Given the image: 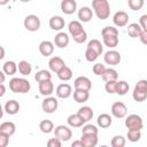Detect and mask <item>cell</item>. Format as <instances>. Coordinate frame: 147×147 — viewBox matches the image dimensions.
Instances as JSON below:
<instances>
[{
    "mask_svg": "<svg viewBox=\"0 0 147 147\" xmlns=\"http://www.w3.org/2000/svg\"><path fill=\"white\" fill-rule=\"evenodd\" d=\"M24 28L28 30V31H31V32H34V31H38L40 29V18L37 16V15H28L25 18H24Z\"/></svg>",
    "mask_w": 147,
    "mask_h": 147,
    "instance_id": "5b68a950",
    "label": "cell"
},
{
    "mask_svg": "<svg viewBox=\"0 0 147 147\" xmlns=\"http://www.w3.org/2000/svg\"><path fill=\"white\" fill-rule=\"evenodd\" d=\"M92 17H93V10L90 7L84 6L78 10V18H79L80 22L87 23L92 20Z\"/></svg>",
    "mask_w": 147,
    "mask_h": 147,
    "instance_id": "ac0fdd59",
    "label": "cell"
},
{
    "mask_svg": "<svg viewBox=\"0 0 147 147\" xmlns=\"http://www.w3.org/2000/svg\"><path fill=\"white\" fill-rule=\"evenodd\" d=\"M139 24L142 28V30H147V14L141 15V17L139 18Z\"/></svg>",
    "mask_w": 147,
    "mask_h": 147,
    "instance_id": "681fc988",
    "label": "cell"
},
{
    "mask_svg": "<svg viewBox=\"0 0 147 147\" xmlns=\"http://www.w3.org/2000/svg\"><path fill=\"white\" fill-rule=\"evenodd\" d=\"M142 32V28L138 23H131L127 25V34L131 38H139L140 33Z\"/></svg>",
    "mask_w": 147,
    "mask_h": 147,
    "instance_id": "83f0119b",
    "label": "cell"
},
{
    "mask_svg": "<svg viewBox=\"0 0 147 147\" xmlns=\"http://www.w3.org/2000/svg\"><path fill=\"white\" fill-rule=\"evenodd\" d=\"M21 2H23V3H26V2H30L31 0H20Z\"/></svg>",
    "mask_w": 147,
    "mask_h": 147,
    "instance_id": "6f0895ef",
    "label": "cell"
},
{
    "mask_svg": "<svg viewBox=\"0 0 147 147\" xmlns=\"http://www.w3.org/2000/svg\"><path fill=\"white\" fill-rule=\"evenodd\" d=\"M126 137L131 142H137L141 138V132H140V130H127Z\"/></svg>",
    "mask_w": 147,
    "mask_h": 147,
    "instance_id": "74e56055",
    "label": "cell"
},
{
    "mask_svg": "<svg viewBox=\"0 0 147 147\" xmlns=\"http://www.w3.org/2000/svg\"><path fill=\"white\" fill-rule=\"evenodd\" d=\"M132 98L137 102H142L147 99V79L139 80L132 92Z\"/></svg>",
    "mask_w": 147,
    "mask_h": 147,
    "instance_id": "3957f363",
    "label": "cell"
},
{
    "mask_svg": "<svg viewBox=\"0 0 147 147\" xmlns=\"http://www.w3.org/2000/svg\"><path fill=\"white\" fill-rule=\"evenodd\" d=\"M74 86L75 88L78 90H85V91H90L92 87V83L90 80V78L85 77V76H79L75 79L74 82Z\"/></svg>",
    "mask_w": 147,
    "mask_h": 147,
    "instance_id": "8fae6325",
    "label": "cell"
},
{
    "mask_svg": "<svg viewBox=\"0 0 147 147\" xmlns=\"http://www.w3.org/2000/svg\"><path fill=\"white\" fill-rule=\"evenodd\" d=\"M67 122H68L69 126H71V127H80L85 123L84 119L78 114H71V115H69L68 118H67Z\"/></svg>",
    "mask_w": 147,
    "mask_h": 147,
    "instance_id": "cb8c5ba5",
    "label": "cell"
},
{
    "mask_svg": "<svg viewBox=\"0 0 147 147\" xmlns=\"http://www.w3.org/2000/svg\"><path fill=\"white\" fill-rule=\"evenodd\" d=\"M17 67H18L20 74L23 75V76H29V75L31 74V71H32V67H31L30 62H28V61H25V60L20 61L18 64H17Z\"/></svg>",
    "mask_w": 147,
    "mask_h": 147,
    "instance_id": "f546056e",
    "label": "cell"
},
{
    "mask_svg": "<svg viewBox=\"0 0 147 147\" xmlns=\"http://www.w3.org/2000/svg\"><path fill=\"white\" fill-rule=\"evenodd\" d=\"M139 39L144 45H147V30H142V32L139 36Z\"/></svg>",
    "mask_w": 147,
    "mask_h": 147,
    "instance_id": "f907efd6",
    "label": "cell"
},
{
    "mask_svg": "<svg viewBox=\"0 0 147 147\" xmlns=\"http://www.w3.org/2000/svg\"><path fill=\"white\" fill-rule=\"evenodd\" d=\"M39 129H40V131L42 132V133H51V132H53L54 131V124H53V122L52 121H49V119H44V121H41L40 123H39Z\"/></svg>",
    "mask_w": 147,
    "mask_h": 147,
    "instance_id": "d6a6232c",
    "label": "cell"
},
{
    "mask_svg": "<svg viewBox=\"0 0 147 147\" xmlns=\"http://www.w3.org/2000/svg\"><path fill=\"white\" fill-rule=\"evenodd\" d=\"M61 10L65 15H71L77 10L76 0H62L61 1Z\"/></svg>",
    "mask_w": 147,
    "mask_h": 147,
    "instance_id": "7c38bea8",
    "label": "cell"
},
{
    "mask_svg": "<svg viewBox=\"0 0 147 147\" xmlns=\"http://www.w3.org/2000/svg\"><path fill=\"white\" fill-rule=\"evenodd\" d=\"M90 98V91H85V90H78L75 88L74 91V100L78 103H84L88 100Z\"/></svg>",
    "mask_w": 147,
    "mask_h": 147,
    "instance_id": "603a6c76",
    "label": "cell"
},
{
    "mask_svg": "<svg viewBox=\"0 0 147 147\" xmlns=\"http://www.w3.org/2000/svg\"><path fill=\"white\" fill-rule=\"evenodd\" d=\"M72 39H74L77 44H83V42L86 41V39H87V33H86V31H84V32H82L80 34H78V36H76V37H72Z\"/></svg>",
    "mask_w": 147,
    "mask_h": 147,
    "instance_id": "7dc6e473",
    "label": "cell"
},
{
    "mask_svg": "<svg viewBox=\"0 0 147 147\" xmlns=\"http://www.w3.org/2000/svg\"><path fill=\"white\" fill-rule=\"evenodd\" d=\"M34 79L38 83H40L42 80H48V79H52V74H51V71H48L46 69H42V70H39V71L36 72Z\"/></svg>",
    "mask_w": 147,
    "mask_h": 147,
    "instance_id": "836d02e7",
    "label": "cell"
},
{
    "mask_svg": "<svg viewBox=\"0 0 147 147\" xmlns=\"http://www.w3.org/2000/svg\"><path fill=\"white\" fill-rule=\"evenodd\" d=\"M103 44L109 48H115L118 45V36H103Z\"/></svg>",
    "mask_w": 147,
    "mask_h": 147,
    "instance_id": "e575fe53",
    "label": "cell"
},
{
    "mask_svg": "<svg viewBox=\"0 0 147 147\" xmlns=\"http://www.w3.org/2000/svg\"><path fill=\"white\" fill-rule=\"evenodd\" d=\"M101 77H102V79H103L105 82L117 80V79H118V74H117V71H116L115 69H113V68H106L103 75H102Z\"/></svg>",
    "mask_w": 147,
    "mask_h": 147,
    "instance_id": "4dcf8cb0",
    "label": "cell"
},
{
    "mask_svg": "<svg viewBox=\"0 0 147 147\" xmlns=\"http://www.w3.org/2000/svg\"><path fill=\"white\" fill-rule=\"evenodd\" d=\"M144 3H145V0H127V5H129L130 9H132L134 11L140 10L144 7Z\"/></svg>",
    "mask_w": 147,
    "mask_h": 147,
    "instance_id": "f35d334b",
    "label": "cell"
},
{
    "mask_svg": "<svg viewBox=\"0 0 147 147\" xmlns=\"http://www.w3.org/2000/svg\"><path fill=\"white\" fill-rule=\"evenodd\" d=\"M54 137H57L62 141H68L72 137V131L67 125H57L54 129Z\"/></svg>",
    "mask_w": 147,
    "mask_h": 147,
    "instance_id": "8992f818",
    "label": "cell"
},
{
    "mask_svg": "<svg viewBox=\"0 0 147 147\" xmlns=\"http://www.w3.org/2000/svg\"><path fill=\"white\" fill-rule=\"evenodd\" d=\"M80 140L84 144V147H94L98 144V134H88V133H82Z\"/></svg>",
    "mask_w": 147,
    "mask_h": 147,
    "instance_id": "7402d4cb",
    "label": "cell"
},
{
    "mask_svg": "<svg viewBox=\"0 0 147 147\" xmlns=\"http://www.w3.org/2000/svg\"><path fill=\"white\" fill-rule=\"evenodd\" d=\"M121 54L119 52L115 51V49H110L108 52L105 53V56H103V60L107 64H110V65H117L119 64L121 62Z\"/></svg>",
    "mask_w": 147,
    "mask_h": 147,
    "instance_id": "9c48e42d",
    "label": "cell"
},
{
    "mask_svg": "<svg viewBox=\"0 0 147 147\" xmlns=\"http://www.w3.org/2000/svg\"><path fill=\"white\" fill-rule=\"evenodd\" d=\"M0 48H1V55H0V59H1V60H2V59H3V57H5V48H3V47H2V46H1V47H0Z\"/></svg>",
    "mask_w": 147,
    "mask_h": 147,
    "instance_id": "11a10c76",
    "label": "cell"
},
{
    "mask_svg": "<svg viewBox=\"0 0 147 147\" xmlns=\"http://www.w3.org/2000/svg\"><path fill=\"white\" fill-rule=\"evenodd\" d=\"M106 70V67L105 64H101V63H95L93 65V74L96 75V76H102L103 72Z\"/></svg>",
    "mask_w": 147,
    "mask_h": 147,
    "instance_id": "f6af8a7d",
    "label": "cell"
},
{
    "mask_svg": "<svg viewBox=\"0 0 147 147\" xmlns=\"http://www.w3.org/2000/svg\"><path fill=\"white\" fill-rule=\"evenodd\" d=\"M9 142V136L0 132V147H6Z\"/></svg>",
    "mask_w": 147,
    "mask_h": 147,
    "instance_id": "c3c4849f",
    "label": "cell"
},
{
    "mask_svg": "<svg viewBox=\"0 0 147 147\" xmlns=\"http://www.w3.org/2000/svg\"><path fill=\"white\" fill-rule=\"evenodd\" d=\"M125 126L127 130H141L144 126L142 118L137 114H131L125 118Z\"/></svg>",
    "mask_w": 147,
    "mask_h": 147,
    "instance_id": "277c9868",
    "label": "cell"
},
{
    "mask_svg": "<svg viewBox=\"0 0 147 147\" xmlns=\"http://www.w3.org/2000/svg\"><path fill=\"white\" fill-rule=\"evenodd\" d=\"M65 65L63 59H61L60 56H53L49 59L48 61V67H49V70L53 71V72H59L63 67Z\"/></svg>",
    "mask_w": 147,
    "mask_h": 147,
    "instance_id": "4fadbf2b",
    "label": "cell"
},
{
    "mask_svg": "<svg viewBox=\"0 0 147 147\" xmlns=\"http://www.w3.org/2000/svg\"><path fill=\"white\" fill-rule=\"evenodd\" d=\"M87 48H91V49L95 51L99 55H101L102 52H103L102 44H101V41H99L98 39H92V40H90L88 44H87Z\"/></svg>",
    "mask_w": 147,
    "mask_h": 147,
    "instance_id": "8d00e7d4",
    "label": "cell"
},
{
    "mask_svg": "<svg viewBox=\"0 0 147 147\" xmlns=\"http://www.w3.org/2000/svg\"><path fill=\"white\" fill-rule=\"evenodd\" d=\"M20 108H21V106H20L18 101H16V100H8L5 103V106H3V109H5V111L8 115H15V114H17L20 111Z\"/></svg>",
    "mask_w": 147,
    "mask_h": 147,
    "instance_id": "44dd1931",
    "label": "cell"
},
{
    "mask_svg": "<svg viewBox=\"0 0 147 147\" xmlns=\"http://www.w3.org/2000/svg\"><path fill=\"white\" fill-rule=\"evenodd\" d=\"M96 123L102 129H107L113 123V119H111V116L108 115V114H101L98 116V119H96Z\"/></svg>",
    "mask_w": 147,
    "mask_h": 147,
    "instance_id": "484cf974",
    "label": "cell"
},
{
    "mask_svg": "<svg viewBox=\"0 0 147 147\" xmlns=\"http://www.w3.org/2000/svg\"><path fill=\"white\" fill-rule=\"evenodd\" d=\"M71 94H72V87L67 83L60 84L56 87V95L60 99H68Z\"/></svg>",
    "mask_w": 147,
    "mask_h": 147,
    "instance_id": "5bb4252c",
    "label": "cell"
},
{
    "mask_svg": "<svg viewBox=\"0 0 147 147\" xmlns=\"http://www.w3.org/2000/svg\"><path fill=\"white\" fill-rule=\"evenodd\" d=\"M113 22L116 26L118 28H123L129 22V15L126 11L124 10H119V11H116L113 16Z\"/></svg>",
    "mask_w": 147,
    "mask_h": 147,
    "instance_id": "30bf717a",
    "label": "cell"
},
{
    "mask_svg": "<svg viewBox=\"0 0 147 147\" xmlns=\"http://www.w3.org/2000/svg\"><path fill=\"white\" fill-rule=\"evenodd\" d=\"M6 74H5V71L2 70L1 72H0V83H5V78H6V76H5Z\"/></svg>",
    "mask_w": 147,
    "mask_h": 147,
    "instance_id": "db71d44e",
    "label": "cell"
},
{
    "mask_svg": "<svg viewBox=\"0 0 147 147\" xmlns=\"http://www.w3.org/2000/svg\"><path fill=\"white\" fill-rule=\"evenodd\" d=\"M61 145H62V140H60L57 137L51 138L47 141V146L48 147H61Z\"/></svg>",
    "mask_w": 147,
    "mask_h": 147,
    "instance_id": "bcb514c9",
    "label": "cell"
},
{
    "mask_svg": "<svg viewBox=\"0 0 147 147\" xmlns=\"http://www.w3.org/2000/svg\"><path fill=\"white\" fill-rule=\"evenodd\" d=\"M9 88L11 92L14 93H20V94H24L28 93L31 88V84L28 79L25 78H21V77H15L11 78L9 80Z\"/></svg>",
    "mask_w": 147,
    "mask_h": 147,
    "instance_id": "7a4b0ae2",
    "label": "cell"
},
{
    "mask_svg": "<svg viewBox=\"0 0 147 147\" xmlns=\"http://www.w3.org/2000/svg\"><path fill=\"white\" fill-rule=\"evenodd\" d=\"M54 91V85L52 83V79L42 80L39 83V92L44 96H49Z\"/></svg>",
    "mask_w": 147,
    "mask_h": 147,
    "instance_id": "9a60e30c",
    "label": "cell"
},
{
    "mask_svg": "<svg viewBox=\"0 0 147 147\" xmlns=\"http://www.w3.org/2000/svg\"><path fill=\"white\" fill-rule=\"evenodd\" d=\"M15 131H16V126L13 122H3L0 125V132L7 134L9 137H11L15 133Z\"/></svg>",
    "mask_w": 147,
    "mask_h": 147,
    "instance_id": "4316f807",
    "label": "cell"
},
{
    "mask_svg": "<svg viewBox=\"0 0 147 147\" xmlns=\"http://www.w3.org/2000/svg\"><path fill=\"white\" fill-rule=\"evenodd\" d=\"M98 57H99V54H98L95 51H93V49L86 47V51H85V59H86V61H88V62H94Z\"/></svg>",
    "mask_w": 147,
    "mask_h": 147,
    "instance_id": "60d3db41",
    "label": "cell"
},
{
    "mask_svg": "<svg viewBox=\"0 0 147 147\" xmlns=\"http://www.w3.org/2000/svg\"><path fill=\"white\" fill-rule=\"evenodd\" d=\"M39 52L44 56H49L54 52V42L49 40H42L39 44Z\"/></svg>",
    "mask_w": 147,
    "mask_h": 147,
    "instance_id": "e0dca14e",
    "label": "cell"
},
{
    "mask_svg": "<svg viewBox=\"0 0 147 147\" xmlns=\"http://www.w3.org/2000/svg\"><path fill=\"white\" fill-rule=\"evenodd\" d=\"M17 69H18V67H17V64H16L14 61H6V62L2 64V70H3L5 74L8 75V76L15 75L16 71H17Z\"/></svg>",
    "mask_w": 147,
    "mask_h": 147,
    "instance_id": "f1b7e54d",
    "label": "cell"
},
{
    "mask_svg": "<svg viewBox=\"0 0 147 147\" xmlns=\"http://www.w3.org/2000/svg\"><path fill=\"white\" fill-rule=\"evenodd\" d=\"M9 2V0H0V5L1 6H5V5H7Z\"/></svg>",
    "mask_w": 147,
    "mask_h": 147,
    "instance_id": "9f6ffc18",
    "label": "cell"
},
{
    "mask_svg": "<svg viewBox=\"0 0 147 147\" xmlns=\"http://www.w3.org/2000/svg\"><path fill=\"white\" fill-rule=\"evenodd\" d=\"M65 25L64 18L61 16H53L49 18V26L54 31H61Z\"/></svg>",
    "mask_w": 147,
    "mask_h": 147,
    "instance_id": "ffe728a7",
    "label": "cell"
},
{
    "mask_svg": "<svg viewBox=\"0 0 147 147\" xmlns=\"http://www.w3.org/2000/svg\"><path fill=\"white\" fill-rule=\"evenodd\" d=\"M129 83L125 80H117V86H116V94L118 95H125L129 92Z\"/></svg>",
    "mask_w": 147,
    "mask_h": 147,
    "instance_id": "d590c367",
    "label": "cell"
},
{
    "mask_svg": "<svg viewBox=\"0 0 147 147\" xmlns=\"http://www.w3.org/2000/svg\"><path fill=\"white\" fill-rule=\"evenodd\" d=\"M69 36L65 32H59L55 37H54V45L59 48H65L69 45Z\"/></svg>",
    "mask_w": 147,
    "mask_h": 147,
    "instance_id": "2e32d148",
    "label": "cell"
},
{
    "mask_svg": "<svg viewBox=\"0 0 147 147\" xmlns=\"http://www.w3.org/2000/svg\"><path fill=\"white\" fill-rule=\"evenodd\" d=\"M116 86H117V80H109V82H106L105 90L107 93L114 94L116 93Z\"/></svg>",
    "mask_w": 147,
    "mask_h": 147,
    "instance_id": "7bdbcfd3",
    "label": "cell"
},
{
    "mask_svg": "<svg viewBox=\"0 0 147 147\" xmlns=\"http://www.w3.org/2000/svg\"><path fill=\"white\" fill-rule=\"evenodd\" d=\"M82 133H88V134H98V129L93 124H86L82 129Z\"/></svg>",
    "mask_w": 147,
    "mask_h": 147,
    "instance_id": "ee69618b",
    "label": "cell"
},
{
    "mask_svg": "<svg viewBox=\"0 0 147 147\" xmlns=\"http://www.w3.org/2000/svg\"><path fill=\"white\" fill-rule=\"evenodd\" d=\"M57 77H59L61 80H63V82H68V80H70V79L72 78V70H71L69 67L64 65V67L57 72Z\"/></svg>",
    "mask_w": 147,
    "mask_h": 147,
    "instance_id": "1f68e13d",
    "label": "cell"
},
{
    "mask_svg": "<svg viewBox=\"0 0 147 147\" xmlns=\"http://www.w3.org/2000/svg\"><path fill=\"white\" fill-rule=\"evenodd\" d=\"M57 106H59V103H57L56 98L51 96V95L49 96H46L42 100V102H41V108L47 114H53L57 109Z\"/></svg>",
    "mask_w": 147,
    "mask_h": 147,
    "instance_id": "52a82bcc",
    "label": "cell"
},
{
    "mask_svg": "<svg viewBox=\"0 0 147 147\" xmlns=\"http://www.w3.org/2000/svg\"><path fill=\"white\" fill-rule=\"evenodd\" d=\"M101 36H118V30L114 26H105L101 31Z\"/></svg>",
    "mask_w": 147,
    "mask_h": 147,
    "instance_id": "b9f144b4",
    "label": "cell"
},
{
    "mask_svg": "<svg viewBox=\"0 0 147 147\" xmlns=\"http://www.w3.org/2000/svg\"><path fill=\"white\" fill-rule=\"evenodd\" d=\"M68 30H69V33L71 34V37H76V36H78L85 31L80 21H71L68 24Z\"/></svg>",
    "mask_w": 147,
    "mask_h": 147,
    "instance_id": "d6986e66",
    "label": "cell"
},
{
    "mask_svg": "<svg viewBox=\"0 0 147 147\" xmlns=\"http://www.w3.org/2000/svg\"><path fill=\"white\" fill-rule=\"evenodd\" d=\"M77 114H78V115L84 119V122H85V123H86V122H88V121H91V119H92V117H93V115H94V113H93L92 108H91V107H88V106L80 107V108L78 109Z\"/></svg>",
    "mask_w": 147,
    "mask_h": 147,
    "instance_id": "d4e9b609",
    "label": "cell"
},
{
    "mask_svg": "<svg viewBox=\"0 0 147 147\" xmlns=\"http://www.w3.org/2000/svg\"><path fill=\"white\" fill-rule=\"evenodd\" d=\"M125 142L126 141L123 136H115V137H113L110 145L113 147H123V146H125Z\"/></svg>",
    "mask_w": 147,
    "mask_h": 147,
    "instance_id": "ab89813d",
    "label": "cell"
},
{
    "mask_svg": "<svg viewBox=\"0 0 147 147\" xmlns=\"http://www.w3.org/2000/svg\"><path fill=\"white\" fill-rule=\"evenodd\" d=\"M92 8L99 20H107L110 15V5L108 0H92Z\"/></svg>",
    "mask_w": 147,
    "mask_h": 147,
    "instance_id": "6da1fadb",
    "label": "cell"
},
{
    "mask_svg": "<svg viewBox=\"0 0 147 147\" xmlns=\"http://www.w3.org/2000/svg\"><path fill=\"white\" fill-rule=\"evenodd\" d=\"M0 87H1L0 96H3V95H5V93H6V87H5V84H3V83H1V84H0Z\"/></svg>",
    "mask_w": 147,
    "mask_h": 147,
    "instance_id": "f5cc1de1",
    "label": "cell"
},
{
    "mask_svg": "<svg viewBox=\"0 0 147 147\" xmlns=\"http://www.w3.org/2000/svg\"><path fill=\"white\" fill-rule=\"evenodd\" d=\"M71 147H84V144H83L82 140H75L71 144Z\"/></svg>",
    "mask_w": 147,
    "mask_h": 147,
    "instance_id": "816d5d0a",
    "label": "cell"
},
{
    "mask_svg": "<svg viewBox=\"0 0 147 147\" xmlns=\"http://www.w3.org/2000/svg\"><path fill=\"white\" fill-rule=\"evenodd\" d=\"M111 114L116 118H124L127 115V108L123 102L116 101L111 106Z\"/></svg>",
    "mask_w": 147,
    "mask_h": 147,
    "instance_id": "ba28073f",
    "label": "cell"
}]
</instances>
